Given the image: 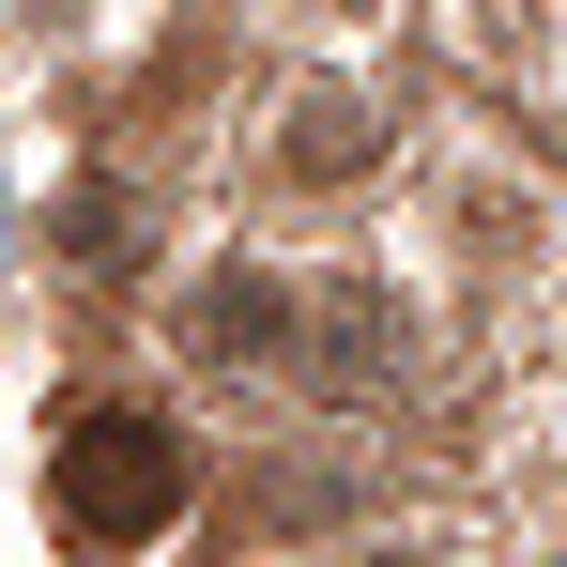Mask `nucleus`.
<instances>
[{"label": "nucleus", "instance_id": "f257e3e1", "mask_svg": "<svg viewBox=\"0 0 567 567\" xmlns=\"http://www.w3.org/2000/svg\"><path fill=\"white\" fill-rule=\"evenodd\" d=\"M47 522H62V553H154L185 522V445L154 414H78L47 445Z\"/></svg>", "mask_w": 567, "mask_h": 567}, {"label": "nucleus", "instance_id": "f03ea898", "mask_svg": "<svg viewBox=\"0 0 567 567\" xmlns=\"http://www.w3.org/2000/svg\"><path fill=\"white\" fill-rule=\"evenodd\" d=\"M277 322H291V291L261 277V261H215V277L185 291V353H199V369H261Z\"/></svg>", "mask_w": 567, "mask_h": 567}, {"label": "nucleus", "instance_id": "7ed1b4c3", "mask_svg": "<svg viewBox=\"0 0 567 567\" xmlns=\"http://www.w3.org/2000/svg\"><path fill=\"white\" fill-rule=\"evenodd\" d=\"M307 338H322V383H338V399H399V383H414V322H399L383 291H322Z\"/></svg>", "mask_w": 567, "mask_h": 567}, {"label": "nucleus", "instance_id": "20e7f679", "mask_svg": "<svg viewBox=\"0 0 567 567\" xmlns=\"http://www.w3.org/2000/svg\"><path fill=\"white\" fill-rule=\"evenodd\" d=\"M369 154H383V107H369V93L322 78V93L291 107V169H307V185H338V169H369Z\"/></svg>", "mask_w": 567, "mask_h": 567}, {"label": "nucleus", "instance_id": "39448f33", "mask_svg": "<svg viewBox=\"0 0 567 567\" xmlns=\"http://www.w3.org/2000/svg\"><path fill=\"white\" fill-rule=\"evenodd\" d=\"M62 261L123 277V261H138V199H123V185H62Z\"/></svg>", "mask_w": 567, "mask_h": 567}]
</instances>
